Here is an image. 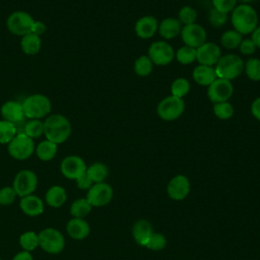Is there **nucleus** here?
<instances>
[{"label": "nucleus", "mask_w": 260, "mask_h": 260, "mask_svg": "<svg viewBox=\"0 0 260 260\" xmlns=\"http://www.w3.org/2000/svg\"><path fill=\"white\" fill-rule=\"evenodd\" d=\"M251 113L256 120L260 121V98H257L253 101L251 105Z\"/></svg>", "instance_id": "a18cd8bd"}, {"label": "nucleus", "mask_w": 260, "mask_h": 260, "mask_svg": "<svg viewBox=\"0 0 260 260\" xmlns=\"http://www.w3.org/2000/svg\"><path fill=\"white\" fill-rule=\"evenodd\" d=\"M190 91V83L184 77L176 78L171 85V93L174 96L183 99Z\"/></svg>", "instance_id": "f704fd0d"}, {"label": "nucleus", "mask_w": 260, "mask_h": 260, "mask_svg": "<svg viewBox=\"0 0 260 260\" xmlns=\"http://www.w3.org/2000/svg\"><path fill=\"white\" fill-rule=\"evenodd\" d=\"M251 40L253 41L254 45L256 46V48L260 49V26H257L253 32H252V37Z\"/></svg>", "instance_id": "09e8293b"}, {"label": "nucleus", "mask_w": 260, "mask_h": 260, "mask_svg": "<svg viewBox=\"0 0 260 260\" xmlns=\"http://www.w3.org/2000/svg\"><path fill=\"white\" fill-rule=\"evenodd\" d=\"M178 19L184 25L195 23L197 19V11L191 6H184L179 11Z\"/></svg>", "instance_id": "4c0bfd02"}, {"label": "nucleus", "mask_w": 260, "mask_h": 260, "mask_svg": "<svg viewBox=\"0 0 260 260\" xmlns=\"http://www.w3.org/2000/svg\"><path fill=\"white\" fill-rule=\"evenodd\" d=\"M239 50L244 55H252V54H254V52L256 50V46L254 45V43L251 39H244V40H242V42L239 46Z\"/></svg>", "instance_id": "37998d69"}, {"label": "nucleus", "mask_w": 260, "mask_h": 260, "mask_svg": "<svg viewBox=\"0 0 260 260\" xmlns=\"http://www.w3.org/2000/svg\"><path fill=\"white\" fill-rule=\"evenodd\" d=\"M213 8L216 10L229 13L234 10V8L237 6V0H211Z\"/></svg>", "instance_id": "79ce46f5"}, {"label": "nucleus", "mask_w": 260, "mask_h": 260, "mask_svg": "<svg viewBox=\"0 0 260 260\" xmlns=\"http://www.w3.org/2000/svg\"><path fill=\"white\" fill-rule=\"evenodd\" d=\"M86 174L93 184L102 183L108 177L109 171L105 164L103 162H93L86 169Z\"/></svg>", "instance_id": "bb28decb"}, {"label": "nucleus", "mask_w": 260, "mask_h": 260, "mask_svg": "<svg viewBox=\"0 0 260 260\" xmlns=\"http://www.w3.org/2000/svg\"><path fill=\"white\" fill-rule=\"evenodd\" d=\"M39 246L49 254H59L65 247V239L60 231L46 228L39 233Z\"/></svg>", "instance_id": "39448f33"}, {"label": "nucleus", "mask_w": 260, "mask_h": 260, "mask_svg": "<svg viewBox=\"0 0 260 260\" xmlns=\"http://www.w3.org/2000/svg\"><path fill=\"white\" fill-rule=\"evenodd\" d=\"M152 66H153V63L151 62L149 57L143 55L138 57L134 62V72L141 77L147 76L151 73Z\"/></svg>", "instance_id": "473e14b6"}, {"label": "nucleus", "mask_w": 260, "mask_h": 260, "mask_svg": "<svg viewBox=\"0 0 260 260\" xmlns=\"http://www.w3.org/2000/svg\"><path fill=\"white\" fill-rule=\"evenodd\" d=\"M19 244L22 250L27 252L34 251L37 247H39V234L32 231L24 232L19 237Z\"/></svg>", "instance_id": "c756f323"}, {"label": "nucleus", "mask_w": 260, "mask_h": 260, "mask_svg": "<svg viewBox=\"0 0 260 260\" xmlns=\"http://www.w3.org/2000/svg\"><path fill=\"white\" fill-rule=\"evenodd\" d=\"M57 149H58V147H57L56 143L46 139V140H43L42 142H40L35 150H36L38 157L41 160L49 161L55 157V155L57 153Z\"/></svg>", "instance_id": "a878e982"}, {"label": "nucleus", "mask_w": 260, "mask_h": 260, "mask_svg": "<svg viewBox=\"0 0 260 260\" xmlns=\"http://www.w3.org/2000/svg\"><path fill=\"white\" fill-rule=\"evenodd\" d=\"M16 135L15 124L0 120V144H8Z\"/></svg>", "instance_id": "7c9ffc66"}, {"label": "nucleus", "mask_w": 260, "mask_h": 260, "mask_svg": "<svg viewBox=\"0 0 260 260\" xmlns=\"http://www.w3.org/2000/svg\"><path fill=\"white\" fill-rule=\"evenodd\" d=\"M180 35L185 46H189L195 49L206 42V31L202 25L197 23L184 25Z\"/></svg>", "instance_id": "ddd939ff"}, {"label": "nucleus", "mask_w": 260, "mask_h": 260, "mask_svg": "<svg viewBox=\"0 0 260 260\" xmlns=\"http://www.w3.org/2000/svg\"><path fill=\"white\" fill-rule=\"evenodd\" d=\"M221 57L220 48L211 42H205L196 49V60L201 65L211 66L216 65Z\"/></svg>", "instance_id": "2eb2a0df"}, {"label": "nucleus", "mask_w": 260, "mask_h": 260, "mask_svg": "<svg viewBox=\"0 0 260 260\" xmlns=\"http://www.w3.org/2000/svg\"><path fill=\"white\" fill-rule=\"evenodd\" d=\"M70 121L61 114H54L44 121V135L46 139L57 145L65 142L71 134Z\"/></svg>", "instance_id": "f257e3e1"}, {"label": "nucleus", "mask_w": 260, "mask_h": 260, "mask_svg": "<svg viewBox=\"0 0 260 260\" xmlns=\"http://www.w3.org/2000/svg\"><path fill=\"white\" fill-rule=\"evenodd\" d=\"M208 20L211 26L216 28L221 27L228 21V13H223L216 10L215 8H211L208 13Z\"/></svg>", "instance_id": "58836bf2"}, {"label": "nucleus", "mask_w": 260, "mask_h": 260, "mask_svg": "<svg viewBox=\"0 0 260 260\" xmlns=\"http://www.w3.org/2000/svg\"><path fill=\"white\" fill-rule=\"evenodd\" d=\"M234 87L230 80L216 78L207 87V96L213 104L228 102L233 95Z\"/></svg>", "instance_id": "9b49d317"}, {"label": "nucleus", "mask_w": 260, "mask_h": 260, "mask_svg": "<svg viewBox=\"0 0 260 260\" xmlns=\"http://www.w3.org/2000/svg\"><path fill=\"white\" fill-rule=\"evenodd\" d=\"M75 182H76V186L79 189H82V190H88L93 185L92 181L89 179V177L87 176L86 172L83 175H81L80 177H78L75 180Z\"/></svg>", "instance_id": "c03bdc74"}, {"label": "nucleus", "mask_w": 260, "mask_h": 260, "mask_svg": "<svg viewBox=\"0 0 260 260\" xmlns=\"http://www.w3.org/2000/svg\"><path fill=\"white\" fill-rule=\"evenodd\" d=\"M113 189L112 187L105 183H95L87 191L86 199L91 204V206L100 207L105 206L112 200Z\"/></svg>", "instance_id": "f8f14e48"}, {"label": "nucleus", "mask_w": 260, "mask_h": 260, "mask_svg": "<svg viewBox=\"0 0 260 260\" xmlns=\"http://www.w3.org/2000/svg\"><path fill=\"white\" fill-rule=\"evenodd\" d=\"M213 113L220 120H229L234 115V107L229 102L216 103L213 106Z\"/></svg>", "instance_id": "e433bc0d"}, {"label": "nucleus", "mask_w": 260, "mask_h": 260, "mask_svg": "<svg viewBox=\"0 0 260 260\" xmlns=\"http://www.w3.org/2000/svg\"><path fill=\"white\" fill-rule=\"evenodd\" d=\"M23 133L31 139L40 137L44 134V122L40 119H29V121L25 123Z\"/></svg>", "instance_id": "72a5a7b5"}, {"label": "nucleus", "mask_w": 260, "mask_h": 260, "mask_svg": "<svg viewBox=\"0 0 260 260\" xmlns=\"http://www.w3.org/2000/svg\"><path fill=\"white\" fill-rule=\"evenodd\" d=\"M166 245H167V240L162 234L152 233V235L145 247H147L148 249L154 250V251H158V250L164 249L166 247Z\"/></svg>", "instance_id": "a19ab883"}, {"label": "nucleus", "mask_w": 260, "mask_h": 260, "mask_svg": "<svg viewBox=\"0 0 260 260\" xmlns=\"http://www.w3.org/2000/svg\"><path fill=\"white\" fill-rule=\"evenodd\" d=\"M35 151L34 140L23 132L18 133L8 143V153L17 160H24L31 156Z\"/></svg>", "instance_id": "0eeeda50"}, {"label": "nucleus", "mask_w": 260, "mask_h": 260, "mask_svg": "<svg viewBox=\"0 0 260 260\" xmlns=\"http://www.w3.org/2000/svg\"><path fill=\"white\" fill-rule=\"evenodd\" d=\"M12 260H34V257L30 252L22 250V251L18 252L17 254H15L14 257L12 258Z\"/></svg>", "instance_id": "de8ad7c7"}, {"label": "nucleus", "mask_w": 260, "mask_h": 260, "mask_svg": "<svg viewBox=\"0 0 260 260\" xmlns=\"http://www.w3.org/2000/svg\"><path fill=\"white\" fill-rule=\"evenodd\" d=\"M42 47L41 37L32 32H29L21 38L20 48L26 55H36L40 52Z\"/></svg>", "instance_id": "393cba45"}, {"label": "nucleus", "mask_w": 260, "mask_h": 260, "mask_svg": "<svg viewBox=\"0 0 260 260\" xmlns=\"http://www.w3.org/2000/svg\"><path fill=\"white\" fill-rule=\"evenodd\" d=\"M22 108L26 118L41 119L49 115L52 109V104L50 99L45 94L35 93L24 99Z\"/></svg>", "instance_id": "20e7f679"}, {"label": "nucleus", "mask_w": 260, "mask_h": 260, "mask_svg": "<svg viewBox=\"0 0 260 260\" xmlns=\"http://www.w3.org/2000/svg\"><path fill=\"white\" fill-rule=\"evenodd\" d=\"M148 57L153 64L165 66L174 60L175 51L169 43L157 41L152 43L148 48Z\"/></svg>", "instance_id": "9d476101"}, {"label": "nucleus", "mask_w": 260, "mask_h": 260, "mask_svg": "<svg viewBox=\"0 0 260 260\" xmlns=\"http://www.w3.org/2000/svg\"><path fill=\"white\" fill-rule=\"evenodd\" d=\"M45 31H46V25H45L44 22H42V21H35L34 22V25L31 27V31L30 32H32V34H35L37 36H41Z\"/></svg>", "instance_id": "49530a36"}, {"label": "nucleus", "mask_w": 260, "mask_h": 260, "mask_svg": "<svg viewBox=\"0 0 260 260\" xmlns=\"http://www.w3.org/2000/svg\"><path fill=\"white\" fill-rule=\"evenodd\" d=\"M16 192L14 191V189L9 186H5L3 188L0 189V205L3 206H7V205H11L15 198H16Z\"/></svg>", "instance_id": "ea45409f"}, {"label": "nucleus", "mask_w": 260, "mask_h": 260, "mask_svg": "<svg viewBox=\"0 0 260 260\" xmlns=\"http://www.w3.org/2000/svg\"><path fill=\"white\" fill-rule=\"evenodd\" d=\"M158 28V21L154 16L140 17L135 23V32L140 39H150Z\"/></svg>", "instance_id": "f3484780"}, {"label": "nucleus", "mask_w": 260, "mask_h": 260, "mask_svg": "<svg viewBox=\"0 0 260 260\" xmlns=\"http://www.w3.org/2000/svg\"><path fill=\"white\" fill-rule=\"evenodd\" d=\"M237 1H240V2H242L243 4H248V3L254 2V1H256V0H237Z\"/></svg>", "instance_id": "8fccbe9b"}, {"label": "nucleus", "mask_w": 260, "mask_h": 260, "mask_svg": "<svg viewBox=\"0 0 260 260\" xmlns=\"http://www.w3.org/2000/svg\"><path fill=\"white\" fill-rule=\"evenodd\" d=\"M91 204L85 198L76 199L70 205V214L76 218H84L91 211Z\"/></svg>", "instance_id": "cd10ccee"}, {"label": "nucleus", "mask_w": 260, "mask_h": 260, "mask_svg": "<svg viewBox=\"0 0 260 260\" xmlns=\"http://www.w3.org/2000/svg\"><path fill=\"white\" fill-rule=\"evenodd\" d=\"M19 207L21 211L28 216H38L44 212L45 208L43 200L34 194L21 197Z\"/></svg>", "instance_id": "a211bd4d"}, {"label": "nucleus", "mask_w": 260, "mask_h": 260, "mask_svg": "<svg viewBox=\"0 0 260 260\" xmlns=\"http://www.w3.org/2000/svg\"><path fill=\"white\" fill-rule=\"evenodd\" d=\"M151 225L147 220L140 219L135 222L132 229V235L134 240L140 245V246H146L148 243L151 235H152Z\"/></svg>", "instance_id": "5701e85b"}, {"label": "nucleus", "mask_w": 260, "mask_h": 260, "mask_svg": "<svg viewBox=\"0 0 260 260\" xmlns=\"http://www.w3.org/2000/svg\"><path fill=\"white\" fill-rule=\"evenodd\" d=\"M231 21L234 29L242 36L252 34L258 25V14L251 5L240 4L232 11Z\"/></svg>", "instance_id": "f03ea898"}, {"label": "nucleus", "mask_w": 260, "mask_h": 260, "mask_svg": "<svg viewBox=\"0 0 260 260\" xmlns=\"http://www.w3.org/2000/svg\"><path fill=\"white\" fill-rule=\"evenodd\" d=\"M46 203L54 208L61 207L67 200L66 190L59 185L52 186L46 192Z\"/></svg>", "instance_id": "b1692460"}, {"label": "nucleus", "mask_w": 260, "mask_h": 260, "mask_svg": "<svg viewBox=\"0 0 260 260\" xmlns=\"http://www.w3.org/2000/svg\"><path fill=\"white\" fill-rule=\"evenodd\" d=\"M192 77L196 83L203 86H208L217 78L213 67L201 64L194 68L192 72Z\"/></svg>", "instance_id": "4be33fe9"}, {"label": "nucleus", "mask_w": 260, "mask_h": 260, "mask_svg": "<svg viewBox=\"0 0 260 260\" xmlns=\"http://www.w3.org/2000/svg\"><path fill=\"white\" fill-rule=\"evenodd\" d=\"M242 40V35L235 29L225 30L220 37V43L226 49L239 48Z\"/></svg>", "instance_id": "c85d7f7f"}, {"label": "nucleus", "mask_w": 260, "mask_h": 260, "mask_svg": "<svg viewBox=\"0 0 260 260\" xmlns=\"http://www.w3.org/2000/svg\"><path fill=\"white\" fill-rule=\"evenodd\" d=\"M185 110V103L183 99L169 95L162 99L156 108L158 117L164 121H174L178 119Z\"/></svg>", "instance_id": "423d86ee"}, {"label": "nucleus", "mask_w": 260, "mask_h": 260, "mask_svg": "<svg viewBox=\"0 0 260 260\" xmlns=\"http://www.w3.org/2000/svg\"><path fill=\"white\" fill-rule=\"evenodd\" d=\"M157 30L161 38L166 40H171L181 34L182 23L178 18L168 17L160 21Z\"/></svg>", "instance_id": "412c9836"}, {"label": "nucleus", "mask_w": 260, "mask_h": 260, "mask_svg": "<svg viewBox=\"0 0 260 260\" xmlns=\"http://www.w3.org/2000/svg\"><path fill=\"white\" fill-rule=\"evenodd\" d=\"M214 70L217 78L231 81L240 76L244 71V62L242 58L236 54H226L220 57Z\"/></svg>", "instance_id": "7ed1b4c3"}, {"label": "nucleus", "mask_w": 260, "mask_h": 260, "mask_svg": "<svg viewBox=\"0 0 260 260\" xmlns=\"http://www.w3.org/2000/svg\"><path fill=\"white\" fill-rule=\"evenodd\" d=\"M35 19L27 12L14 11L8 16L6 25L8 30L13 35L23 37L31 31Z\"/></svg>", "instance_id": "6e6552de"}, {"label": "nucleus", "mask_w": 260, "mask_h": 260, "mask_svg": "<svg viewBox=\"0 0 260 260\" xmlns=\"http://www.w3.org/2000/svg\"><path fill=\"white\" fill-rule=\"evenodd\" d=\"M66 230L68 235L75 240H83L85 239L90 232V226L88 222L83 218L72 217L66 225Z\"/></svg>", "instance_id": "aec40b11"}, {"label": "nucleus", "mask_w": 260, "mask_h": 260, "mask_svg": "<svg viewBox=\"0 0 260 260\" xmlns=\"http://www.w3.org/2000/svg\"><path fill=\"white\" fill-rule=\"evenodd\" d=\"M175 57L180 64H191L196 61V49L189 46H183L177 50V52L175 53Z\"/></svg>", "instance_id": "2f4dec72"}, {"label": "nucleus", "mask_w": 260, "mask_h": 260, "mask_svg": "<svg viewBox=\"0 0 260 260\" xmlns=\"http://www.w3.org/2000/svg\"><path fill=\"white\" fill-rule=\"evenodd\" d=\"M0 260H1V259H0Z\"/></svg>", "instance_id": "3c124183"}, {"label": "nucleus", "mask_w": 260, "mask_h": 260, "mask_svg": "<svg viewBox=\"0 0 260 260\" xmlns=\"http://www.w3.org/2000/svg\"><path fill=\"white\" fill-rule=\"evenodd\" d=\"M1 115L3 117V120H6L13 124L23 121L25 117L22 104H19L15 101L5 102L1 107Z\"/></svg>", "instance_id": "6ab92c4d"}, {"label": "nucleus", "mask_w": 260, "mask_h": 260, "mask_svg": "<svg viewBox=\"0 0 260 260\" xmlns=\"http://www.w3.org/2000/svg\"><path fill=\"white\" fill-rule=\"evenodd\" d=\"M86 169L85 161L77 155L66 156L60 165L62 175L69 180H76L86 172Z\"/></svg>", "instance_id": "4468645a"}, {"label": "nucleus", "mask_w": 260, "mask_h": 260, "mask_svg": "<svg viewBox=\"0 0 260 260\" xmlns=\"http://www.w3.org/2000/svg\"><path fill=\"white\" fill-rule=\"evenodd\" d=\"M244 70L249 79L253 81L260 80V59L250 58L244 63Z\"/></svg>", "instance_id": "c9c22d12"}, {"label": "nucleus", "mask_w": 260, "mask_h": 260, "mask_svg": "<svg viewBox=\"0 0 260 260\" xmlns=\"http://www.w3.org/2000/svg\"><path fill=\"white\" fill-rule=\"evenodd\" d=\"M168 194L172 199L182 200L190 192L189 179L184 175H178L174 177L168 185Z\"/></svg>", "instance_id": "dca6fc26"}, {"label": "nucleus", "mask_w": 260, "mask_h": 260, "mask_svg": "<svg viewBox=\"0 0 260 260\" xmlns=\"http://www.w3.org/2000/svg\"><path fill=\"white\" fill-rule=\"evenodd\" d=\"M37 186L38 177L30 170H22L18 172L12 184V188L20 198L32 194L37 189Z\"/></svg>", "instance_id": "1a4fd4ad"}]
</instances>
